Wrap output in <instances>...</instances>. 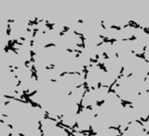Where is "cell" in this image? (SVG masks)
Segmentation results:
<instances>
[]
</instances>
